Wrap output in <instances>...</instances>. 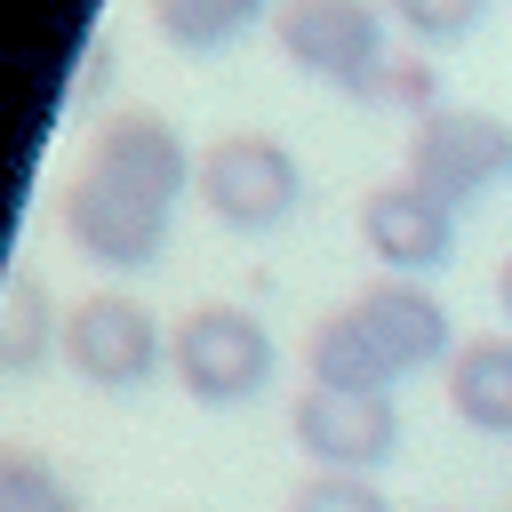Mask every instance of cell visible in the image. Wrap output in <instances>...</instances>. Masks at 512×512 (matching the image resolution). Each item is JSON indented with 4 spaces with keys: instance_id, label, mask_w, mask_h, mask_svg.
I'll return each instance as SVG.
<instances>
[{
    "instance_id": "1",
    "label": "cell",
    "mask_w": 512,
    "mask_h": 512,
    "mask_svg": "<svg viewBox=\"0 0 512 512\" xmlns=\"http://www.w3.org/2000/svg\"><path fill=\"white\" fill-rule=\"evenodd\" d=\"M192 168H200V152H184V136L160 112H144V104L112 112L88 136L80 168L64 176V200H56L64 240L88 264H104V272L160 264L168 224H176V200L192 192Z\"/></svg>"
},
{
    "instance_id": "2",
    "label": "cell",
    "mask_w": 512,
    "mask_h": 512,
    "mask_svg": "<svg viewBox=\"0 0 512 512\" xmlns=\"http://www.w3.org/2000/svg\"><path fill=\"white\" fill-rule=\"evenodd\" d=\"M456 336H448V304L424 280H368L360 296H344L336 312L312 320L304 336V384H336V392H392L400 376L448 368Z\"/></svg>"
},
{
    "instance_id": "3",
    "label": "cell",
    "mask_w": 512,
    "mask_h": 512,
    "mask_svg": "<svg viewBox=\"0 0 512 512\" xmlns=\"http://www.w3.org/2000/svg\"><path fill=\"white\" fill-rule=\"evenodd\" d=\"M280 344L248 304H192L168 328V376L200 400V408H240L272 384Z\"/></svg>"
},
{
    "instance_id": "4",
    "label": "cell",
    "mask_w": 512,
    "mask_h": 512,
    "mask_svg": "<svg viewBox=\"0 0 512 512\" xmlns=\"http://www.w3.org/2000/svg\"><path fill=\"white\" fill-rule=\"evenodd\" d=\"M272 40H280V56L304 80L344 88V96H368V104H376V88L392 72L384 8L376 0H280L272 8Z\"/></svg>"
},
{
    "instance_id": "5",
    "label": "cell",
    "mask_w": 512,
    "mask_h": 512,
    "mask_svg": "<svg viewBox=\"0 0 512 512\" xmlns=\"http://www.w3.org/2000/svg\"><path fill=\"white\" fill-rule=\"evenodd\" d=\"M192 200L224 224V232H280L304 200V168L280 136L264 128H232L216 144H200V168H192Z\"/></svg>"
},
{
    "instance_id": "6",
    "label": "cell",
    "mask_w": 512,
    "mask_h": 512,
    "mask_svg": "<svg viewBox=\"0 0 512 512\" xmlns=\"http://www.w3.org/2000/svg\"><path fill=\"white\" fill-rule=\"evenodd\" d=\"M64 368L96 392H144L160 368H168V328L152 320L144 296H120V288H96L64 312Z\"/></svg>"
},
{
    "instance_id": "7",
    "label": "cell",
    "mask_w": 512,
    "mask_h": 512,
    "mask_svg": "<svg viewBox=\"0 0 512 512\" xmlns=\"http://www.w3.org/2000/svg\"><path fill=\"white\" fill-rule=\"evenodd\" d=\"M408 184H424L432 200L464 208L480 200L488 184L512 176V120L480 112V104H432L416 128H408Z\"/></svg>"
},
{
    "instance_id": "8",
    "label": "cell",
    "mask_w": 512,
    "mask_h": 512,
    "mask_svg": "<svg viewBox=\"0 0 512 512\" xmlns=\"http://www.w3.org/2000/svg\"><path fill=\"white\" fill-rule=\"evenodd\" d=\"M288 440L304 448L312 472H376L400 448V408L392 392H336V384H304L288 400Z\"/></svg>"
},
{
    "instance_id": "9",
    "label": "cell",
    "mask_w": 512,
    "mask_h": 512,
    "mask_svg": "<svg viewBox=\"0 0 512 512\" xmlns=\"http://www.w3.org/2000/svg\"><path fill=\"white\" fill-rule=\"evenodd\" d=\"M360 248H368L384 272L424 280V272H440V264L456 256V208L432 200L424 184L392 176V184L360 192Z\"/></svg>"
},
{
    "instance_id": "10",
    "label": "cell",
    "mask_w": 512,
    "mask_h": 512,
    "mask_svg": "<svg viewBox=\"0 0 512 512\" xmlns=\"http://www.w3.org/2000/svg\"><path fill=\"white\" fill-rule=\"evenodd\" d=\"M448 408L480 440H512V336H464L448 352Z\"/></svg>"
},
{
    "instance_id": "11",
    "label": "cell",
    "mask_w": 512,
    "mask_h": 512,
    "mask_svg": "<svg viewBox=\"0 0 512 512\" xmlns=\"http://www.w3.org/2000/svg\"><path fill=\"white\" fill-rule=\"evenodd\" d=\"M56 344H64V312H56L48 280L32 264H16L8 272V296H0V376H32Z\"/></svg>"
},
{
    "instance_id": "12",
    "label": "cell",
    "mask_w": 512,
    "mask_h": 512,
    "mask_svg": "<svg viewBox=\"0 0 512 512\" xmlns=\"http://www.w3.org/2000/svg\"><path fill=\"white\" fill-rule=\"evenodd\" d=\"M280 0H152V32L184 56H216L232 48L248 24H272Z\"/></svg>"
},
{
    "instance_id": "13",
    "label": "cell",
    "mask_w": 512,
    "mask_h": 512,
    "mask_svg": "<svg viewBox=\"0 0 512 512\" xmlns=\"http://www.w3.org/2000/svg\"><path fill=\"white\" fill-rule=\"evenodd\" d=\"M0 512H88V496L40 448H0Z\"/></svg>"
},
{
    "instance_id": "14",
    "label": "cell",
    "mask_w": 512,
    "mask_h": 512,
    "mask_svg": "<svg viewBox=\"0 0 512 512\" xmlns=\"http://www.w3.org/2000/svg\"><path fill=\"white\" fill-rule=\"evenodd\" d=\"M384 16H392L416 48H456V40L488 16V0H384Z\"/></svg>"
},
{
    "instance_id": "15",
    "label": "cell",
    "mask_w": 512,
    "mask_h": 512,
    "mask_svg": "<svg viewBox=\"0 0 512 512\" xmlns=\"http://www.w3.org/2000/svg\"><path fill=\"white\" fill-rule=\"evenodd\" d=\"M288 512H392L376 472H304L288 488Z\"/></svg>"
},
{
    "instance_id": "16",
    "label": "cell",
    "mask_w": 512,
    "mask_h": 512,
    "mask_svg": "<svg viewBox=\"0 0 512 512\" xmlns=\"http://www.w3.org/2000/svg\"><path fill=\"white\" fill-rule=\"evenodd\" d=\"M376 104H400V112H432L440 96H432V64H416V56H392V72H384V88H376Z\"/></svg>"
},
{
    "instance_id": "17",
    "label": "cell",
    "mask_w": 512,
    "mask_h": 512,
    "mask_svg": "<svg viewBox=\"0 0 512 512\" xmlns=\"http://www.w3.org/2000/svg\"><path fill=\"white\" fill-rule=\"evenodd\" d=\"M496 304H504V320H512V256H504V272H496Z\"/></svg>"
},
{
    "instance_id": "18",
    "label": "cell",
    "mask_w": 512,
    "mask_h": 512,
    "mask_svg": "<svg viewBox=\"0 0 512 512\" xmlns=\"http://www.w3.org/2000/svg\"><path fill=\"white\" fill-rule=\"evenodd\" d=\"M504 512H512V504H504Z\"/></svg>"
}]
</instances>
